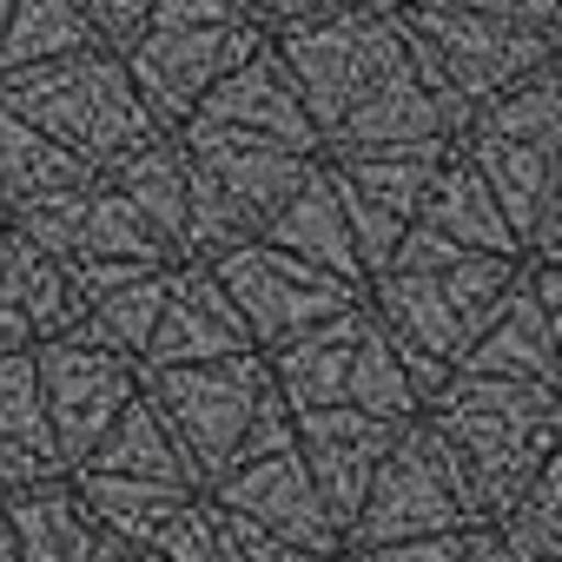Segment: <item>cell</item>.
I'll use <instances>...</instances> for the list:
<instances>
[{"label": "cell", "mask_w": 562, "mask_h": 562, "mask_svg": "<svg viewBox=\"0 0 562 562\" xmlns=\"http://www.w3.org/2000/svg\"><path fill=\"white\" fill-rule=\"evenodd\" d=\"M0 113L27 120L34 133H47L54 146H67L80 166L106 172L113 159H126L139 139H153V113L139 106L126 60L106 47L47 60V67H21L0 74Z\"/></svg>", "instance_id": "3957f363"}, {"label": "cell", "mask_w": 562, "mask_h": 562, "mask_svg": "<svg viewBox=\"0 0 562 562\" xmlns=\"http://www.w3.org/2000/svg\"><path fill=\"white\" fill-rule=\"evenodd\" d=\"M285 450H299V437H292V404L278 397V391H265L258 411H251V424H245V437H238L232 470H238V463H265V457H285Z\"/></svg>", "instance_id": "836d02e7"}, {"label": "cell", "mask_w": 562, "mask_h": 562, "mask_svg": "<svg viewBox=\"0 0 562 562\" xmlns=\"http://www.w3.org/2000/svg\"><path fill=\"white\" fill-rule=\"evenodd\" d=\"M192 126H218V133L258 139V146H285V153L325 159L318 126L305 120V106H299V93H292L285 67H278V54H271V41H265L245 67H232V74H225V80L192 106Z\"/></svg>", "instance_id": "5bb4252c"}, {"label": "cell", "mask_w": 562, "mask_h": 562, "mask_svg": "<svg viewBox=\"0 0 562 562\" xmlns=\"http://www.w3.org/2000/svg\"><path fill=\"white\" fill-rule=\"evenodd\" d=\"M251 338L232 312V299L218 292L212 265L179 258L166 271V305L153 325V345L139 358V371H179V364H218V358H245Z\"/></svg>", "instance_id": "9a60e30c"}, {"label": "cell", "mask_w": 562, "mask_h": 562, "mask_svg": "<svg viewBox=\"0 0 562 562\" xmlns=\"http://www.w3.org/2000/svg\"><path fill=\"white\" fill-rule=\"evenodd\" d=\"M397 430H404V424H378V417L345 411V404H325V411H292L299 463H305L312 490L325 496V509H331L338 536L351 529V516H358V503H364V490H371V476H378L384 450L397 443Z\"/></svg>", "instance_id": "4fadbf2b"}, {"label": "cell", "mask_w": 562, "mask_h": 562, "mask_svg": "<svg viewBox=\"0 0 562 562\" xmlns=\"http://www.w3.org/2000/svg\"><path fill=\"white\" fill-rule=\"evenodd\" d=\"M417 232H430V238H443V245H457V251H483V258H522L516 232L503 225L496 199L483 192V179L463 166V153H457V146L443 153V166H437V172H430V186H424Z\"/></svg>", "instance_id": "ffe728a7"}, {"label": "cell", "mask_w": 562, "mask_h": 562, "mask_svg": "<svg viewBox=\"0 0 562 562\" xmlns=\"http://www.w3.org/2000/svg\"><path fill=\"white\" fill-rule=\"evenodd\" d=\"M159 305H166V271H146V278H133V285H120V292H106V299L87 305V331H93L106 351H120V358L139 364L146 345H153Z\"/></svg>", "instance_id": "1f68e13d"}, {"label": "cell", "mask_w": 562, "mask_h": 562, "mask_svg": "<svg viewBox=\"0 0 562 562\" xmlns=\"http://www.w3.org/2000/svg\"><path fill=\"white\" fill-rule=\"evenodd\" d=\"M457 120L450 106L417 80L411 60H397L371 93H358L338 126L325 133V153H404V146H450Z\"/></svg>", "instance_id": "2e32d148"}, {"label": "cell", "mask_w": 562, "mask_h": 562, "mask_svg": "<svg viewBox=\"0 0 562 562\" xmlns=\"http://www.w3.org/2000/svg\"><path fill=\"white\" fill-rule=\"evenodd\" d=\"M318 14V0H251V21L265 27V34H285V27H299V21H312Z\"/></svg>", "instance_id": "74e56055"}, {"label": "cell", "mask_w": 562, "mask_h": 562, "mask_svg": "<svg viewBox=\"0 0 562 562\" xmlns=\"http://www.w3.org/2000/svg\"><path fill=\"white\" fill-rule=\"evenodd\" d=\"M476 496L463 463L450 457V443L417 417L397 430V443L384 450L351 529H345V555L358 549H384V542H417V536H450V529H476Z\"/></svg>", "instance_id": "5b68a950"}, {"label": "cell", "mask_w": 562, "mask_h": 562, "mask_svg": "<svg viewBox=\"0 0 562 562\" xmlns=\"http://www.w3.org/2000/svg\"><path fill=\"white\" fill-rule=\"evenodd\" d=\"M0 562H21V555H14V536H8V522H0Z\"/></svg>", "instance_id": "b9f144b4"}, {"label": "cell", "mask_w": 562, "mask_h": 562, "mask_svg": "<svg viewBox=\"0 0 562 562\" xmlns=\"http://www.w3.org/2000/svg\"><path fill=\"white\" fill-rule=\"evenodd\" d=\"M271 54L325 146L338 113L404 60V27H397V14H312L285 34H271Z\"/></svg>", "instance_id": "8992f818"}, {"label": "cell", "mask_w": 562, "mask_h": 562, "mask_svg": "<svg viewBox=\"0 0 562 562\" xmlns=\"http://www.w3.org/2000/svg\"><path fill=\"white\" fill-rule=\"evenodd\" d=\"M404 0H318V14H397Z\"/></svg>", "instance_id": "ab89813d"}, {"label": "cell", "mask_w": 562, "mask_h": 562, "mask_svg": "<svg viewBox=\"0 0 562 562\" xmlns=\"http://www.w3.org/2000/svg\"><path fill=\"white\" fill-rule=\"evenodd\" d=\"M146 562H225V529H218V509L205 503V490L139 549Z\"/></svg>", "instance_id": "d6a6232c"}, {"label": "cell", "mask_w": 562, "mask_h": 562, "mask_svg": "<svg viewBox=\"0 0 562 562\" xmlns=\"http://www.w3.org/2000/svg\"><path fill=\"white\" fill-rule=\"evenodd\" d=\"M8 8H14V0H0V27H8Z\"/></svg>", "instance_id": "7bdbcfd3"}, {"label": "cell", "mask_w": 562, "mask_h": 562, "mask_svg": "<svg viewBox=\"0 0 562 562\" xmlns=\"http://www.w3.org/2000/svg\"><path fill=\"white\" fill-rule=\"evenodd\" d=\"M463 562H509V555H503V542L490 536V522H476V529H470V542H463Z\"/></svg>", "instance_id": "f35d334b"}, {"label": "cell", "mask_w": 562, "mask_h": 562, "mask_svg": "<svg viewBox=\"0 0 562 562\" xmlns=\"http://www.w3.org/2000/svg\"><path fill=\"white\" fill-rule=\"evenodd\" d=\"M87 312L80 299L67 292V278L54 258H41L21 232L0 225V358L14 351H34L41 338H60L74 331Z\"/></svg>", "instance_id": "e0dca14e"}, {"label": "cell", "mask_w": 562, "mask_h": 562, "mask_svg": "<svg viewBox=\"0 0 562 562\" xmlns=\"http://www.w3.org/2000/svg\"><path fill=\"white\" fill-rule=\"evenodd\" d=\"M358 331H364V305H351V312H338V318L299 331L292 345L265 351L271 391L285 397L292 411H325V404H338V397H345V364H351V351H358Z\"/></svg>", "instance_id": "44dd1931"}, {"label": "cell", "mask_w": 562, "mask_h": 562, "mask_svg": "<svg viewBox=\"0 0 562 562\" xmlns=\"http://www.w3.org/2000/svg\"><path fill=\"white\" fill-rule=\"evenodd\" d=\"M265 245H278V251H292L299 265H318V271H331V278H345V285H358L364 292V265H358V245H351V225H345V212H338V192H331V172H325V159L305 172V186L271 212V225L258 232Z\"/></svg>", "instance_id": "d6986e66"}, {"label": "cell", "mask_w": 562, "mask_h": 562, "mask_svg": "<svg viewBox=\"0 0 562 562\" xmlns=\"http://www.w3.org/2000/svg\"><path fill=\"white\" fill-rule=\"evenodd\" d=\"M126 562H146V555H126Z\"/></svg>", "instance_id": "f6af8a7d"}, {"label": "cell", "mask_w": 562, "mask_h": 562, "mask_svg": "<svg viewBox=\"0 0 562 562\" xmlns=\"http://www.w3.org/2000/svg\"><path fill=\"white\" fill-rule=\"evenodd\" d=\"M74 258H106V265H139V271H166L179 265V251L106 186L93 179L87 192V212H80V238H74Z\"/></svg>", "instance_id": "83f0119b"}, {"label": "cell", "mask_w": 562, "mask_h": 562, "mask_svg": "<svg viewBox=\"0 0 562 562\" xmlns=\"http://www.w3.org/2000/svg\"><path fill=\"white\" fill-rule=\"evenodd\" d=\"M0 225H8V192H0Z\"/></svg>", "instance_id": "ee69618b"}, {"label": "cell", "mask_w": 562, "mask_h": 562, "mask_svg": "<svg viewBox=\"0 0 562 562\" xmlns=\"http://www.w3.org/2000/svg\"><path fill=\"white\" fill-rule=\"evenodd\" d=\"M205 503L225 509V516H238V522H258L265 536L292 542V549H305V555H345V536H338L325 496L312 490L299 450L265 457V463H238V470L212 476V483H205Z\"/></svg>", "instance_id": "7c38bea8"}, {"label": "cell", "mask_w": 562, "mask_h": 562, "mask_svg": "<svg viewBox=\"0 0 562 562\" xmlns=\"http://www.w3.org/2000/svg\"><path fill=\"white\" fill-rule=\"evenodd\" d=\"M67 483H74L80 509L93 516V529L113 536V542L133 549V555L199 496V490H186V483H139V476H93V470H67Z\"/></svg>", "instance_id": "cb8c5ba5"}, {"label": "cell", "mask_w": 562, "mask_h": 562, "mask_svg": "<svg viewBox=\"0 0 562 562\" xmlns=\"http://www.w3.org/2000/svg\"><path fill=\"white\" fill-rule=\"evenodd\" d=\"M212 278L232 299V312H238V325H245L258 358L278 351V345H292L299 331H312L325 318H338V312H351V305H364L358 285H345V278H331L318 265H299L292 251H278L265 238L212 258Z\"/></svg>", "instance_id": "ba28073f"}, {"label": "cell", "mask_w": 562, "mask_h": 562, "mask_svg": "<svg viewBox=\"0 0 562 562\" xmlns=\"http://www.w3.org/2000/svg\"><path fill=\"white\" fill-rule=\"evenodd\" d=\"M424 424L450 443V457L470 476L476 516L496 522L542 463H555V384H516V378H470L450 371L443 391L424 404Z\"/></svg>", "instance_id": "6da1fadb"}, {"label": "cell", "mask_w": 562, "mask_h": 562, "mask_svg": "<svg viewBox=\"0 0 562 562\" xmlns=\"http://www.w3.org/2000/svg\"><path fill=\"white\" fill-rule=\"evenodd\" d=\"M463 542H470V529H450V536H417V542L358 549V555H345V562H463Z\"/></svg>", "instance_id": "8d00e7d4"}, {"label": "cell", "mask_w": 562, "mask_h": 562, "mask_svg": "<svg viewBox=\"0 0 562 562\" xmlns=\"http://www.w3.org/2000/svg\"><path fill=\"white\" fill-rule=\"evenodd\" d=\"M100 172L80 166L67 146H54L47 133H34L27 120L0 113V192H8V212L14 205H34V199H60V192H80L93 186Z\"/></svg>", "instance_id": "4316f807"}, {"label": "cell", "mask_w": 562, "mask_h": 562, "mask_svg": "<svg viewBox=\"0 0 562 562\" xmlns=\"http://www.w3.org/2000/svg\"><path fill=\"white\" fill-rule=\"evenodd\" d=\"M0 522H8L21 562H87V549L100 542V529L80 509V496H74L67 476L0 490Z\"/></svg>", "instance_id": "7402d4cb"}, {"label": "cell", "mask_w": 562, "mask_h": 562, "mask_svg": "<svg viewBox=\"0 0 562 562\" xmlns=\"http://www.w3.org/2000/svg\"><path fill=\"white\" fill-rule=\"evenodd\" d=\"M47 476H67V470H60V450L47 430L34 351H14V358H0V490L47 483Z\"/></svg>", "instance_id": "603a6c76"}, {"label": "cell", "mask_w": 562, "mask_h": 562, "mask_svg": "<svg viewBox=\"0 0 562 562\" xmlns=\"http://www.w3.org/2000/svg\"><path fill=\"white\" fill-rule=\"evenodd\" d=\"M74 8L87 14L93 41H100L106 54H126V47L146 34V14H153V0H74Z\"/></svg>", "instance_id": "e575fe53"}, {"label": "cell", "mask_w": 562, "mask_h": 562, "mask_svg": "<svg viewBox=\"0 0 562 562\" xmlns=\"http://www.w3.org/2000/svg\"><path fill=\"white\" fill-rule=\"evenodd\" d=\"M404 27V60L417 67V80L450 106L457 133L463 120L496 100L503 87L529 80L536 67L555 60V34L516 27L503 14H430V8H397Z\"/></svg>", "instance_id": "277c9868"}, {"label": "cell", "mask_w": 562, "mask_h": 562, "mask_svg": "<svg viewBox=\"0 0 562 562\" xmlns=\"http://www.w3.org/2000/svg\"><path fill=\"white\" fill-rule=\"evenodd\" d=\"M172 251H179V232H186V153H179V139L172 133H153V139H139L126 159H113L106 172H100Z\"/></svg>", "instance_id": "d4e9b609"}, {"label": "cell", "mask_w": 562, "mask_h": 562, "mask_svg": "<svg viewBox=\"0 0 562 562\" xmlns=\"http://www.w3.org/2000/svg\"><path fill=\"white\" fill-rule=\"evenodd\" d=\"M265 41H271L265 27H146L120 60H126V80H133L139 106L153 113V126L179 133L192 120V106L232 67H245Z\"/></svg>", "instance_id": "30bf717a"}, {"label": "cell", "mask_w": 562, "mask_h": 562, "mask_svg": "<svg viewBox=\"0 0 562 562\" xmlns=\"http://www.w3.org/2000/svg\"><path fill=\"white\" fill-rule=\"evenodd\" d=\"M80 470H93V476H139V483H186V490H199L192 470H186V457H179V443H172V430H166L159 411L146 404V391L106 424V437L87 450Z\"/></svg>", "instance_id": "484cf974"}, {"label": "cell", "mask_w": 562, "mask_h": 562, "mask_svg": "<svg viewBox=\"0 0 562 562\" xmlns=\"http://www.w3.org/2000/svg\"><path fill=\"white\" fill-rule=\"evenodd\" d=\"M404 8H430V14H496V0H404Z\"/></svg>", "instance_id": "60d3db41"}, {"label": "cell", "mask_w": 562, "mask_h": 562, "mask_svg": "<svg viewBox=\"0 0 562 562\" xmlns=\"http://www.w3.org/2000/svg\"><path fill=\"white\" fill-rule=\"evenodd\" d=\"M450 146H404V153H325V172H331V192H338V212L351 225V245H358V265L364 278H378L397 251V238L417 225V205H424V186L430 172L443 166Z\"/></svg>", "instance_id": "8fae6325"}, {"label": "cell", "mask_w": 562, "mask_h": 562, "mask_svg": "<svg viewBox=\"0 0 562 562\" xmlns=\"http://www.w3.org/2000/svg\"><path fill=\"white\" fill-rule=\"evenodd\" d=\"M146 27H258L245 0H153Z\"/></svg>", "instance_id": "d590c367"}, {"label": "cell", "mask_w": 562, "mask_h": 562, "mask_svg": "<svg viewBox=\"0 0 562 562\" xmlns=\"http://www.w3.org/2000/svg\"><path fill=\"white\" fill-rule=\"evenodd\" d=\"M34 378H41V404H47V430L60 450V470H80L87 450L106 437V424L139 397V364L106 351L87 318L60 338L34 345Z\"/></svg>", "instance_id": "9c48e42d"}, {"label": "cell", "mask_w": 562, "mask_h": 562, "mask_svg": "<svg viewBox=\"0 0 562 562\" xmlns=\"http://www.w3.org/2000/svg\"><path fill=\"white\" fill-rule=\"evenodd\" d=\"M509 562H562V463H542L536 483L490 522Z\"/></svg>", "instance_id": "4dcf8cb0"}, {"label": "cell", "mask_w": 562, "mask_h": 562, "mask_svg": "<svg viewBox=\"0 0 562 562\" xmlns=\"http://www.w3.org/2000/svg\"><path fill=\"white\" fill-rule=\"evenodd\" d=\"M179 153H186V232H179V258H225L238 245H251L271 212L285 205L305 172L318 159L305 153H285V146H258V139H238V133H218V126H179L172 133Z\"/></svg>", "instance_id": "7a4b0ae2"}, {"label": "cell", "mask_w": 562, "mask_h": 562, "mask_svg": "<svg viewBox=\"0 0 562 562\" xmlns=\"http://www.w3.org/2000/svg\"><path fill=\"white\" fill-rule=\"evenodd\" d=\"M345 411H364V417H378V424H417L424 417V404H417V391H411V378H404V364H397V351H391V338L378 331V318L364 312V331H358V351H351V364H345V397H338Z\"/></svg>", "instance_id": "f546056e"}, {"label": "cell", "mask_w": 562, "mask_h": 562, "mask_svg": "<svg viewBox=\"0 0 562 562\" xmlns=\"http://www.w3.org/2000/svg\"><path fill=\"white\" fill-rule=\"evenodd\" d=\"M139 391H146V404L159 411V424L172 430V443H179L192 483L205 490L212 476L232 470L238 437H245L258 397L271 391V378H265V358L245 351V358H218V364L139 371Z\"/></svg>", "instance_id": "52a82bcc"}, {"label": "cell", "mask_w": 562, "mask_h": 562, "mask_svg": "<svg viewBox=\"0 0 562 562\" xmlns=\"http://www.w3.org/2000/svg\"><path fill=\"white\" fill-rule=\"evenodd\" d=\"M87 47H100V41H93V27L74 0H14L8 27H0V74L47 67V60L87 54Z\"/></svg>", "instance_id": "f1b7e54d"}, {"label": "cell", "mask_w": 562, "mask_h": 562, "mask_svg": "<svg viewBox=\"0 0 562 562\" xmlns=\"http://www.w3.org/2000/svg\"><path fill=\"white\" fill-rule=\"evenodd\" d=\"M555 338H562V325L529 299L522 265H516V285L503 292L490 325L470 338L457 371H470V378H516V384H555Z\"/></svg>", "instance_id": "ac0fdd59"}]
</instances>
